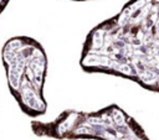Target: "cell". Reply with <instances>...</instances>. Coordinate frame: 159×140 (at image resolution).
I'll use <instances>...</instances> for the list:
<instances>
[{
    "label": "cell",
    "mask_w": 159,
    "mask_h": 140,
    "mask_svg": "<svg viewBox=\"0 0 159 140\" xmlns=\"http://www.w3.org/2000/svg\"><path fill=\"white\" fill-rule=\"evenodd\" d=\"M30 125L35 135L60 140H149L143 129L117 105L92 114L65 110L53 121L32 120Z\"/></svg>",
    "instance_id": "7a4b0ae2"
},
{
    "label": "cell",
    "mask_w": 159,
    "mask_h": 140,
    "mask_svg": "<svg viewBox=\"0 0 159 140\" xmlns=\"http://www.w3.org/2000/svg\"><path fill=\"white\" fill-rule=\"evenodd\" d=\"M1 61L9 90L21 112L31 118L43 115L47 57L42 46L29 36L11 37L1 48Z\"/></svg>",
    "instance_id": "6da1fadb"
},
{
    "label": "cell",
    "mask_w": 159,
    "mask_h": 140,
    "mask_svg": "<svg viewBox=\"0 0 159 140\" xmlns=\"http://www.w3.org/2000/svg\"><path fill=\"white\" fill-rule=\"evenodd\" d=\"M9 1H10V0H0V15H1V14H2V11L5 10V7L7 6Z\"/></svg>",
    "instance_id": "3957f363"
}]
</instances>
